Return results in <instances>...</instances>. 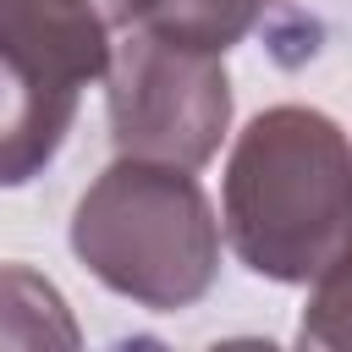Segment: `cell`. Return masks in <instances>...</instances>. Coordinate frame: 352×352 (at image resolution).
Instances as JSON below:
<instances>
[{"mask_svg":"<svg viewBox=\"0 0 352 352\" xmlns=\"http://www.w3.org/2000/svg\"><path fill=\"white\" fill-rule=\"evenodd\" d=\"M231 253L280 286H314L352 253V138L314 104L248 121L226 160Z\"/></svg>","mask_w":352,"mask_h":352,"instance_id":"cell-1","label":"cell"},{"mask_svg":"<svg viewBox=\"0 0 352 352\" xmlns=\"http://www.w3.org/2000/svg\"><path fill=\"white\" fill-rule=\"evenodd\" d=\"M72 253L138 308H192L220 275V220L187 165L121 154L72 209Z\"/></svg>","mask_w":352,"mask_h":352,"instance_id":"cell-2","label":"cell"},{"mask_svg":"<svg viewBox=\"0 0 352 352\" xmlns=\"http://www.w3.org/2000/svg\"><path fill=\"white\" fill-rule=\"evenodd\" d=\"M104 110L116 154L198 170L214 160L231 126L226 55L165 44L132 22L104 66Z\"/></svg>","mask_w":352,"mask_h":352,"instance_id":"cell-3","label":"cell"},{"mask_svg":"<svg viewBox=\"0 0 352 352\" xmlns=\"http://www.w3.org/2000/svg\"><path fill=\"white\" fill-rule=\"evenodd\" d=\"M138 0H0V66L50 94H82L104 77Z\"/></svg>","mask_w":352,"mask_h":352,"instance_id":"cell-4","label":"cell"},{"mask_svg":"<svg viewBox=\"0 0 352 352\" xmlns=\"http://www.w3.org/2000/svg\"><path fill=\"white\" fill-rule=\"evenodd\" d=\"M275 6H286V0H138V28H148L165 44H182V50L226 55Z\"/></svg>","mask_w":352,"mask_h":352,"instance_id":"cell-5","label":"cell"},{"mask_svg":"<svg viewBox=\"0 0 352 352\" xmlns=\"http://www.w3.org/2000/svg\"><path fill=\"white\" fill-rule=\"evenodd\" d=\"M82 330L66 308V297L55 292V280H44L28 264H0V346H77Z\"/></svg>","mask_w":352,"mask_h":352,"instance_id":"cell-6","label":"cell"},{"mask_svg":"<svg viewBox=\"0 0 352 352\" xmlns=\"http://www.w3.org/2000/svg\"><path fill=\"white\" fill-rule=\"evenodd\" d=\"M297 341H302V346L352 352V253L336 258V264L314 280L308 308H302V324H297Z\"/></svg>","mask_w":352,"mask_h":352,"instance_id":"cell-7","label":"cell"}]
</instances>
